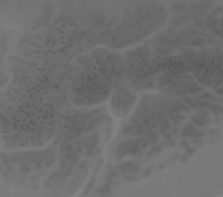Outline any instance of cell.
Listing matches in <instances>:
<instances>
[{
	"mask_svg": "<svg viewBox=\"0 0 223 197\" xmlns=\"http://www.w3.org/2000/svg\"><path fill=\"white\" fill-rule=\"evenodd\" d=\"M194 131H195V129H194L193 127L191 125H190V124H188L184 128V131H183V134L184 135H191L194 132Z\"/></svg>",
	"mask_w": 223,
	"mask_h": 197,
	"instance_id": "obj_2",
	"label": "cell"
},
{
	"mask_svg": "<svg viewBox=\"0 0 223 197\" xmlns=\"http://www.w3.org/2000/svg\"><path fill=\"white\" fill-rule=\"evenodd\" d=\"M204 119H205V118L204 117H202V116H193L192 117L193 121L200 127L204 125V123H205Z\"/></svg>",
	"mask_w": 223,
	"mask_h": 197,
	"instance_id": "obj_1",
	"label": "cell"
}]
</instances>
